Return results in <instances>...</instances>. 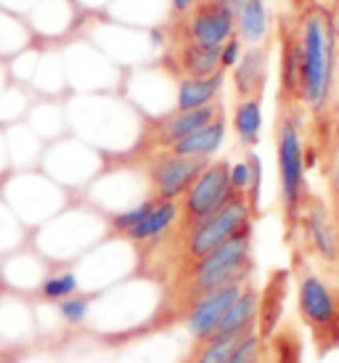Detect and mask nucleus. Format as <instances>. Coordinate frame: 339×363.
Returning a JSON list of instances; mask_svg holds the SVG:
<instances>
[{
    "mask_svg": "<svg viewBox=\"0 0 339 363\" xmlns=\"http://www.w3.org/2000/svg\"><path fill=\"white\" fill-rule=\"evenodd\" d=\"M226 3H228V6H230V9H233V11H239V9H241V3H244V0H226Z\"/></svg>",
    "mask_w": 339,
    "mask_h": 363,
    "instance_id": "nucleus-32",
    "label": "nucleus"
},
{
    "mask_svg": "<svg viewBox=\"0 0 339 363\" xmlns=\"http://www.w3.org/2000/svg\"><path fill=\"white\" fill-rule=\"evenodd\" d=\"M297 313L318 358L339 350V289L316 273H302L297 284Z\"/></svg>",
    "mask_w": 339,
    "mask_h": 363,
    "instance_id": "nucleus-3",
    "label": "nucleus"
},
{
    "mask_svg": "<svg viewBox=\"0 0 339 363\" xmlns=\"http://www.w3.org/2000/svg\"><path fill=\"white\" fill-rule=\"evenodd\" d=\"M334 199H337V204H339V160H337V164H334Z\"/></svg>",
    "mask_w": 339,
    "mask_h": 363,
    "instance_id": "nucleus-31",
    "label": "nucleus"
},
{
    "mask_svg": "<svg viewBox=\"0 0 339 363\" xmlns=\"http://www.w3.org/2000/svg\"><path fill=\"white\" fill-rule=\"evenodd\" d=\"M239 340L241 337H210V340H201L191 363H226Z\"/></svg>",
    "mask_w": 339,
    "mask_h": 363,
    "instance_id": "nucleus-23",
    "label": "nucleus"
},
{
    "mask_svg": "<svg viewBox=\"0 0 339 363\" xmlns=\"http://www.w3.org/2000/svg\"><path fill=\"white\" fill-rule=\"evenodd\" d=\"M247 186H250V164H247V160L230 164V189L236 194H247Z\"/></svg>",
    "mask_w": 339,
    "mask_h": 363,
    "instance_id": "nucleus-29",
    "label": "nucleus"
},
{
    "mask_svg": "<svg viewBox=\"0 0 339 363\" xmlns=\"http://www.w3.org/2000/svg\"><path fill=\"white\" fill-rule=\"evenodd\" d=\"M226 82V72L220 69L210 77H183L178 85V111L199 109L218 99Z\"/></svg>",
    "mask_w": 339,
    "mask_h": 363,
    "instance_id": "nucleus-17",
    "label": "nucleus"
},
{
    "mask_svg": "<svg viewBox=\"0 0 339 363\" xmlns=\"http://www.w3.org/2000/svg\"><path fill=\"white\" fill-rule=\"evenodd\" d=\"M281 96L287 104L302 101V48L294 35L281 40Z\"/></svg>",
    "mask_w": 339,
    "mask_h": 363,
    "instance_id": "nucleus-16",
    "label": "nucleus"
},
{
    "mask_svg": "<svg viewBox=\"0 0 339 363\" xmlns=\"http://www.w3.org/2000/svg\"><path fill=\"white\" fill-rule=\"evenodd\" d=\"M247 164H250V186H247V204H250L252 215L257 218L260 212V191H262V162L255 152L247 154Z\"/></svg>",
    "mask_w": 339,
    "mask_h": 363,
    "instance_id": "nucleus-25",
    "label": "nucleus"
},
{
    "mask_svg": "<svg viewBox=\"0 0 339 363\" xmlns=\"http://www.w3.org/2000/svg\"><path fill=\"white\" fill-rule=\"evenodd\" d=\"M210 160L199 157H178V154H162L151 164V186H154V199L160 202H178L183 194L189 191L194 181L201 175Z\"/></svg>",
    "mask_w": 339,
    "mask_h": 363,
    "instance_id": "nucleus-7",
    "label": "nucleus"
},
{
    "mask_svg": "<svg viewBox=\"0 0 339 363\" xmlns=\"http://www.w3.org/2000/svg\"><path fill=\"white\" fill-rule=\"evenodd\" d=\"M302 48V104L321 111L329 104L334 80V30L321 13H310L299 32Z\"/></svg>",
    "mask_w": 339,
    "mask_h": 363,
    "instance_id": "nucleus-2",
    "label": "nucleus"
},
{
    "mask_svg": "<svg viewBox=\"0 0 339 363\" xmlns=\"http://www.w3.org/2000/svg\"><path fill=\"white\" fill-rule=\"evenodd\" d=\"M255 220L250 204H247V196L244 194H236L228 204H223L215 215H210L207 220H201L199 225L191 228L189 236V247H186V255L189 260H199L204 255H210L215 247H220L223 242H228L233 233L244 228L247 223Z\"/></svg>",
    "mask_w": 339,
    "mask_h": 363,
    "instance_id": "nucleus-6",
    "label": "nucleus"
},
{
    "mask_svg": "<svg viewBox=\"0 0 339 363\" xmlns=\"http://www.w3.org/2000/svg\"><path fill=\"white\" fill-rule=\"evenodd\" d=\"M178 215H180L178 202H160L157 199L149 215L128 233V239H133V242H154V239H160L162 233L167 231L172 223L178 220Z\"/></svg>",
    "mask_w": 339,
    "mask_h": 363,
    "instance_id": "nucleus-19",
    "label": "nucleus"
},
{
    "mask_svg": "<svg viewBox=\"0 0 339 363\" xmlns=\"http://www.w3.org/2000/svg\"><path fill=\"white\" fill-rule=\"evenodd\" d=\"M154 202L157 199H146V202H140L138 207H133V210H128V212H120V215H114L111 218V225H114V231H120V233H125L128 236L135 225H138L146 215L151 212V207H154Z\"/></svg>",
    "mask_w": 339,
    "mask_h": 363,
    "instance_id": "nucleus-26",
    "label": "nucleus"
},
{
    "mask_svg": "<svg viewBox=\"0 0 339 363\" xmlns=\"http://www.w3.org/2000/svg\"><path fill=\"white\" fill-rule=\"evenodd\" d=\"M236 30H239L241 43L260 45L268 35V9L265 0H244L241 9L236 11Z\"/></svg>",
    "mask_w": 339,
    "mask_h": 363,
    "instance_id": "nucleus-20",
    "label": "nucleus"
},
{
    "mask_svg": "<svg viewBox=\"0 0 339 363\" xmlns=\"http://www.w3.org/2000/svg\"><path fill=\"white\" fill-rule=\"evenodd\" d=\"M226 138V114H218L210 125L199 128L196 133H191L186 138H180L178 143L170 146V152L178 157H199V160H210L212 154L223 146Z\"/></svg>",
    "mask_w": 339,
    "mask_h": 363,
    "instance_id": "nucleus-15",
    "label": "nucleus"
},
{
    "mask_svg": "<svg viewBox=\"0 0 339 363\" xmlns=\"http://www.w3.org/2000/svg\"><path fill=\"white\" fill-rule=\"evenodd\" d=\"M218 114H223L220 104H207V106H199V109H189V111H175L165 120L157 122V130H154V138L160 146L170 149L172 143H178L180 138H186L191 133H196L199 128L210 125Z\"/></svg>",
    "mask_w": 339,
    "mask_h": 363,
    "instance_id": "nucleus-13",
    "label": "nucleus"
},
{
    "mask_svg": "<svg viewBox=\"0 0 339 363\" xmlns=\"http://www.w3.org/2000/svg\"><path fill=\"white\" fill-rule=\"evenodd\" d=\"M252 223L230 236L228 242L215 247L210 255L191 262L183 297L196 303L199 297L223 289L228 284H244L252 276Z\"/></svg>",
    "mask_w": 339,
    "mask_h": 363,
    "instance_id": "nucleus-1",
    "label": "nucleus"
},
{
    "mask_svg": "<svg viewBox=\"0 0 339 363\" xmlns=\"http://www.w3.org/2000/svg\"><path fill=\"white\" fill-rule=\"evenodd\" d=\"M287 294H289V271L281 268L268 276L265 286L260 289L257 303V337L268 342L270 334L284 323V308H287Z\"/></svg>",
    "mask_w": 339,
    "mask_h": 363,
    "instance_id": "nucleus-11",
    "label": "nucleus"
},
{
    "mask_svg": "<svg viewBox=\"0 0 339 363\" xmlns=\"http://www.w3.org/2000/svg\"><path fill=\"white\" fill-rule=\"evenodd\" d=\"M88 308H90V300L82 297V294H72V297L59 303V313L64 315L67 323H82L85 315H88Z\"/></svg>",
    "mask_w": 339,
    "mask_h": 363,
    "instance_id": "nucleus-27",
    "label": "nucleus"
},
{
    "mask_svg": "<svg viewBox=\"0 0 339 363\" xmlns=\"http://www.w3.org/2000/svg\"><path fill=\"white\" fill-rule=\"evenodd\" d=\"M70 3H77V0H70Z\"/></svg>",
    "mask_w": 339,
    "mask_h": 363,
    "instance_id": "nucleus-33",
    "label": "nucleus"
},
{
    "mask_svg": "<svg viewBox=\"0 0 339 363\" xmlns=\"http://www.w3.org/2000/svg\"><path fill=\"white\" fill-rule=\"evenodd\" d=\"M244 284H228V286H223V289H215V292L204 294V297H199L196 303L191 305L189 315H186V326H189L191 337H194L196 342L207 340V337L215 332V326H218L220 318L226 315V311L236 303V297L241 294Z\"/></svg>",
    "mask_w": 339,
    "mask_h": 363,
    "instance_id": "nucleus-10",
    "label": "nucleus"
},
{
    "mask_svg": "<svg viewBox=\"0 0 339 363\" xmlns=\"http://www.w3.org/2000/svg\"><path fill=\"white\" fill-rule=\"evenodd\" d=\"M233 30H236V11L226 0H196V6L191 9L189 40L220 48L228 38H233Z\"/></svg>",
    "mask_w": 339,
    "mask_h": 363,
    "instance_id": "nucleus-8",
    "label": "nucleus"
},
{
    "mask_svg": "<svg viewBox=\"0 0 339 363\" xmlns=\"http://www.w3.org/2000/svg\"><path fill=\"white\" fill-rule=\"evenodd\" d=\"M170 3H172V9L178 11V13H189L196 6V0H170Z\"/></svg>",
    "mask_w": 339,
    "mask_h": 363,
    "instance_id": "nucleus-30",
    "label": "nucleus"
},
{
    "mask_svg": "<svg viewBox=\"0 0 339 363\" xmlns=\"http://www.w3.org/2000/svg\"><path fill=\"white\" fill-rule=\"evenodd\" d=\"M178 64L186 77H210V74L223 69V67H220V48L199 45V43L189 40V38L180 45Z\"/></svg>",
    "mask_w": 339,
    "mask_h": 363,
    "instance_id": "nucleus-18",
    "label": "nucleus"
},
{
    "mask_svg": "<svg viewBox=\"0 0 339 363\" xmlns=\"http://www.w3.org/2000/svg\"><path fill=\"white\" fill-rule=\"evenodd\" d=\"M265 80H268V48L252 45L247 53H241L239 64L233 67V88H236L239 101L262 96Z\"/></svg>",
    "mask_w": 339,
    "mask_h": 363,
    "instance_id": "nucleus-14",
    "label": "nucleus"
},
{
    "mask_svg": "<svg viewBox=\"0 0 339 363\" xmlns=\"http://www.w3.org/2000/svg\"><path fill=\"white\" fill-rule=\"evenodd\" d=\"M299 225L305 228L310 250L318 255L323 262L337 265L339 262V231L337 225L331 223L329 207L318 199H305L302 215H299Z\"/></svg>",
    "mask_w": 339,
    "mask_h": 363,
    "instance_id": "nucleus-9",
    "label": "nucleus"
},
{
    "mask_svg": "<svg viewBox=\"0 0 339 363\" xmlns=\"http://www.w3.org/2000/svg\"><path fill=\"white\" fill-rule=\"evenodd\" d=\"M241 59V38H228V40L220 45V67L223 69H233Z\"/></svg>",
    "mask_w": 339,
    "mask_h": 363,
    "instance_id": "nucleus-28",
    "label": "nucleus"
},
{
    "mask_svg": "<svg viewBox=\"0 0 339 363\" xmlns=\"http://www.w3.org/2000/svg\"><path fill=\"white\" fill-rule=\"evenodd\" d=\"M270 363H302V337L291 323H281L270 334Z\"/></svg>",
    "mask_w": 339,
    "mask_h": 363,
    "instance_id": "nucleus-22",
    "label": "nucleus"
},
{
    "mask_svg": "<svg viewBox=\"0 0 339 363\" xmlns=\"http://www.w3.org/2000/svg\"><path fill=\"white\" fill-rule=\"evenodd\" d=\"M257 303L260 289L255 284L247 281L241 294L236 297V303L226 311V315L220 318V323L215 326V332L210 337H244L250 332H257Z\"/></svg>",
    "mask_w": 339,
    "mask_h": 363,
    "instance_id": "nucleus-12",
    "label": "nucleus"
},
{
    "mask_svg": "<svg viewBox=\"0 0 339 363\" xmlns=\"http://www.w3.org/2000/svg\"><path fill=\"white\" fill-rule=\"evenodd\" d=\"M233 130L247 149L257 146L260 130H262V96H252V99L239 101L233 111Z\"/></svg>",
    "mask_w": 339,
    "mask_h": 363,
    "instance_id": "nucleus-21",
    "label": "nucleus"
},
{
    "mask_svg": "<svg viewBox=\"0 0 339 363\" xmlns=\"http://www.w3.org/2000/svg\"><path fill=\"white\" fill-rule=\"evenodd\" d=\"M236 196V191L230 189V164L226 160L207 162V167L201 170V175L194 181L189 191L183 194V204H180V215L186 228L199 225L201 220H207L210 215L228 204Z\"/></svg>",
    "mask_w": 339,
    "mask_h": 363,
    "instance_id": "nucleus-5",
    "label": "nucleus"
},
{
    "mask_svg": "<svg viewBox=\"0 0 339 363\" xmlns=\"http://www.w3.org/2000/svg\"><path fill=\"white\" fill-rule=\"evenodd\" d=\"M276 160H279V183H281V204H284V220L294 231L299 225V215L308 199L305 191V146L299 135V125L289 111L281 114L279 130H276Z\"/></svg>",
    "mask_w": 339,
    "mask_h": 363,
    "instance_id": "nucleus-4",
    "label": "nucleus"
},
{
    "mask_svg": "<svg viewBox=\"0 0 339 363\" xmlns=\"http://www.w3.org/2000/svg\"><path fill=\"white\" fill-rule=\"evenodd\" d=\"M77 292V279L74 273H56L43 281V297L45 300H53V303H61L72 294Z\"/></svg>",
    "mask_w": 339,
    "mask_h": 363,
    "instance_id": "nucleus-24",
    "label": "nucleus"
}]
</instances>
